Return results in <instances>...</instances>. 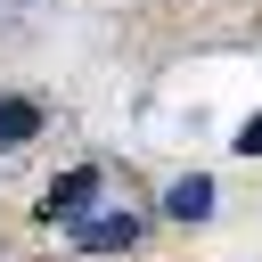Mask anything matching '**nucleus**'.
Returning a JSON list of instances; mask_svg holds the SVG:
<instances>
[{"label": "nucleus", "mask_w": 262, "mask_h": 262, "mask_svg": "<svg viewBox=\"0 0 262 262\" xmlns=\"http://www.w3.org/2000/svg\"><path fill=\"white\" fill-rule=\"evenodd\" d=\"M90 205H98V164H74V172L49 180V196H41L49 221H90Z\"/></svg>", "instance_id": "obj_1"}, {"label": "nucleus", "mask_w": 262, "mask_h": 262, "mask_svg": "<svg viewBox=\"0 0 262 262\" xmlns=\"http://www.w3.org/2000/svg\"><path fill=\"white\" fill-rule=\"evenodd\" d=\"M74 237H82V254H131V246H139V221H131V213H90Z\"/></svg>", "instance_id": "obj_2"}, {"label": "nucleus", "mask_w": 262, "mask_h": 262, "mask_svg": "<svg viewBox=\"0 0 262 262\" xmlns=\"http://www.w3.org/2000/svg\"><path fill=\"white\" fill-rule=\"evenodd\" d=\"M164 213H172V221H205V213H213V180H205V172H188V180H172V196H164Z\"/></svg>", "instance_id": "obj_3"}, {"label": "nucleus", "mask_w": 262, "mask_h": 262, "mask_svg": "<svg viewBox=\"0 0 262 262\" xmlns=\"http://www.w3.org/2000/svg\"><path fill=\"white\" fill-rule=\"evenodd\" d=\"M33 131H41V106L33 98H0V156H16Z\"/></svg>", "instance_id": "obj_4"}, {"label": "nucleus", "mask_w": 262, "mask_h": 262, "mask_svg": "<svg viewBox=\"0 0 262 262\" xmlns=\"http://www.w3.org/2000/svg\"><path fill=\"white\" fill-rule=\"evenodd\" d=\"M237 156H262V115H254V123L237 131Z\"/></svg>", "instance_id": "obj_5"}]
</instances>
